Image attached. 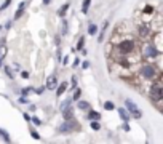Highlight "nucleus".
Masks as SVG:
<instances>
[{
  "instance_id": "obj_1",
  "label": "nucleus",
  "mask_w": 163,
  "mask_h": 144,
  "mask_svg": "<svg viewBox=\"0 0 163 144\" xmlns=\"http://www.w3.org/2000/svg\"><path fill=\"white\" fill-rule=\"evenodd\" d=\"M74 130H80V125L75 122V119L66 120L64 123L59 126V133H70V131H74Z\"/></svg>"
},
{
  "instance_id": "obj_2",
  "label": "nucleus",
  "mask_w": 163,
  "mask_h": 144,
  "mask_svg": "<svg viewBox=\"0 0 163 144\" xmlns=\"http://www.w3.org/2000/svg\"><path fill=\"white\" fill-rule=\"evenodd\" d=\"M125 107H126V110L133 115V117H136V119L141 117V110H139V107L131 101V99H125Z\"/></svg>"
},
{
  "instance_id": "obj_3",
  "label": "nucleus",
  "mask_w": 163,
  "mask_h": 144,
  "mask_svg": "<svg viewBox=\"0 0 163 144\" xmlns=\"http://www.w3.org/2000/svg\"><path fill=\"white\" fill-rule=\"evenodd\" d=\"M150 96H152L155 101H160V99L163 98V88L158 83L152 85V88H150Z\"/></svg>"
},
{
  "instance_id": "obj_4",
  "label": "nucleus",
  "mask_w": 163,
  "mask_h": 144,
  "mask_svg": "<svg viewBox=\"0 0 163 144\" xmlns=\"http://www.w3.org/2000/svg\"><path fill=\"white\" fill-rule=\"evenodd\" d=\"M119 50H120V53H131L133 50H134V43L131 40H125V42H120L119 43Z\"/></svg>"
},
{
  "instance_id": "obj_5",
  "label": "nucleus",
  "mask_w": 163,
  "mask_h": 144,
  "mask_svg": "<svg viewBox=\"0 0 163 144\" xmlns=\"http://www.w3.org/2000/svg\"><path fill=\"white\" fill-rule=\"evenodd\" d=\"M144 56L145 58H155V56H158V50H157L154 45H145L144 47Z\"/></svg>"
},
{
  "instance_id": "obj_6",
  "label": "nucleus",
  "mask_w": 163,
  "mask_h": 144,
  "mask_svg": "<svg viewBox=\"0 0 163 144\" xmlns=\"http://www.w3.org/2000/svg\"><path fill=\"white\" fill-rule=\"evenodd\" d=\"M141 74H142V77H145V79H152V77L155 75V69L152 67V66H144V67L141 69Z\"/></svg>"
},
{
  "instance_id": "obj_7",
  "label": "nucleus",
  "mask_w": 163,
  "mask_h": 144,
  "mask_svg": "<svg viewBox=\"0 0 163 144\" xmlns=\"http://www.w3.org/2000/svg\"><path fill=\"white\" fill-rule=\"evenodd\" d=\"M56 85H58V80H56V75H50L47 79V87L48 90H54Z\"/></svg>"
},
{
  "instance_id": "obj_8",
  "label": "nucleus",
  "mask_w": 163,
  "mask_h": 144,
  "mask_svg": "<svg viewBox=\"0 0 163 144\" xmlns=\"http://www.w3.org/2000/svg\"><path fill=\"white\" fill-rule=\"evenodd\" d=\"M119 110V115H120V119L123 120V122H130V119H131V115H130V112H128L126 109H117Z\"/></svg>"
},
{
  "instance_id": "obj_9",
  "label": "nucleus",
  "mask_w": 163,
  "mask_h": 144,
  "mask_svg": "<svg viewBox=\"0 0 163 144\" xmlns=\"http://www.w3.org/2000/svg\"><path fill=\"white\" fill-rule=\"evenodd\" d=\"M63 115H64V119L66 120H69V119H74V107H64L63 109Z\"/></svg>"
},
{
  "instance_id": "obj_10",
  "label": "nucleus",
  "mask_w": 163,
  "mask_h": 144,
  "mask_svg": "<svg viewBox=\"0 0 163 144\" xmlns=\"http://www.w3.org/2000/svg\"><path fill=\"white\" fill-rule=\"evenodd\" d=\"M24 10H26V3L21 2L19 7H18V10H16V13H15V19H19L21 16H22V13H24Z\"/></svg>"
},
{
  "instance_id": "obj_11",
  "label": "nucleus",
  "mask_w": 163,
  "mask_h": 144,
  "mask_svg": "<svg viewBox=\"0 0 163 144\" xmlns=\"http://www.w3.org/2000/svg\"><path fill=\"white\" fill-rule=\"evenodd\" d=\"M90 5H91V0H83V3H82V13H88V10H90Z\"/></svg>"
},
{
  "instance_id": "obj_12",
  "label": "nucleus",
  "mask_w": 163,
  "mask_h": 144,
  "mask_svg": "<svg viewBox=\"0 0 163 144\" xmlns=\"http://www.w3.org/2000/svg\"><path fill=\"white\" fill-rule=\"evenodd\" d=\"M0 138H2L5 142H10V141H11V136H10L5 130H2V128H0Z\"/></svg>"
},
{
  "instance_id": "obj_13",
  "label": "nucleus",
  "mask_w": 163,
  "mask_h": 144,
  "mask_svg": "<svg viewBox=\"0 0 163 144\" xmlns=\"http://www.w3.org/2000/svg\"><path fill=\"white\" fill-rule=\"evenodd\" d=\"M77 107H78V109H82V110H90V109H91V106H90V103H88V101H80Z\"/></svg>"
},
{
  "instance_id": "obj_14",
  "label": "nucleus",
  "mask_w": 163,
  "mask_h": 144,
  "mask_svg": "<svg viewBox=\"0 0 163 144\" xmlns=\"http://www.w3.org/2000/svg\"><path fill=\"white\" fill-rule=\"evenodd\" d=\"M88 119L90 120H99L101 119V114L99 112H94V110H90V112H88Z\"/></svg>"
},
{
  "instance_id": "obj_15",
  "label": "nucleus",
  "mask_w": 163,
  "mask_h": 144,
  "mask_svg": "<svg viewBox=\"0 0 163 144\" xmlns=\"http://www.w3.org/2000/svg\"><path fill=\"white\" fill-rule=\"evenodd\" d=\"M67 90V83H61L59 87H58V90H56V95H58V96H61V95H63V93Z\"/></svg>"
},
{
  "instance_id": "obj_16",
  "label": "nucleus",
  "mask_w": 163,
  "mask_h": 144,
  "mask_svg": "<svg viewBox=\"0 0 163 144\" xmlns=\"http://www.w3.org/2000/svg\"><path fill=\"white\" fill-rule=\"evenodd\" d=\"M69 7H70L69 3H66V5H63V8H59V10H58V15H59V16H64V15L67 13V10H69Z\"/></svg>"
},
{
  "instance_id": "obj_17",
  "label": "nucleus",
  "mask_w": 163,
  "mask_h": 144,
  "mask_svg": "<svg viewBox=\"0 0 163 144\" xmlns=\"http://www.w3.org/2000/svg\"><path fill=\"white\" fill-rule=\"evenodd\" d=\"M98 32V26L96 24H90V27H88V34L90 35H94Z\"/></svg>"
},
{
  "instance_id": "obj_18",
  "label": "nucleus",
  "mask_w": 163,
  "mask_h": 144,
  "mask_svg": "<svg viewBox=\"0 0 163 144\" xmlns=\"http://www.w3.org/2000/svg\"><path fill=\"white\" fill-rule=\"evenodd\" d=\"M104 109H106V110H114V109H115V104L112 103V101H106V103H104Z\"/></svg>"
},
{
  "instance_id": "obj_19",
  "label": "nucleus",
  "mask_w": 163,
  "mask_h": 144,
  "mask_svg": "<svg viewBox=\"0 0 163 144\" xmlns=\"http://www.w3.org/2000/svg\"><path fill=\"white\" fill-rule=\"evenodd\" d=\"M91 128H93L94 131H98V130L101 128V123H99V120H91Z\"/></svg>"
},
{
  "instance_id": "obj_20",
  "label": "nucleus",
  "mask_w": 163,
  "mask_h": 144,
  "mask_svg": "<svg viewBox=\"0 0 163 144\" xmlns=\"http://www.w3.org/2000/svg\"><path fill=\"white\" fill-rule=\"evenodd\" d=\"M80 95H82V91H80V90H78V88H77V90H75V93H74V95L70 96V98H72V101H77V99L80 98Z\"/></svg>"
},
{
  "instance_id": "obj_21",
  "label": "nucleus",
  "mask_w": 163,
  "mask_h": 144,
  "mask_svg": "<svg viewBox=\"0 0 163 144\" xmlns=\"http://www.w3.org/2000/svg\"><path fill=\"white\" fill-rule=\"evenodd\" d=\"M5 54H7V47L2 43V45H0V58H3Z\"/></svg>"
},
{
  "instance_id": "obj_22",
  "label": "nucleus",
  "mask_w": 163,
  "mask_h": 144,
  "mask_svg": "<svg viewBox=\"0 0 163 144\" xmlns=\"http://www.w3.org/2000/svg\"><path fill=\"white\" fill-rule=\"evenodd\" d=\"M10 3H11V0H5V2L2 3V7H0V11H3V10H7Z\"/></svg>"
},
{
  "instance_id": "obj_23",
  "label": "nucleus",
  "mask_w": 163,
  "mask_h": 144,
  "mask_svg": "<svg viewBox=\"0 0 163 144\" xmlns=\"http://www.w3.org/2000/svg\"><path fill=\"white\" fill-rule=\"evenodd\" d=\"M83 45H85V37H80V40H78V45H77V50H82Z\"/></svg>"
},
{
  "instance_id": "obj_24",
  "label": "nucleus",
  "mask_w": 163,
  "mask_h": 144,
  "mask_svg": "<svg viewBox=\"0 0 163 144\" xmlns=\"http://www.w3.org/2000/svg\"><path fill=\"white\" fill-rule=\"evenodd\" d=\"M70 103H72V98H69V99H66L64 103H61V110H63L64 107H67V106H69Z\"/></svg>"
},
{
  "instance_id": "obj_25",
  "label": "nucleus",
  "mask_w": 163,
  "mask_h": 144,
  "mask_svg": "<svg viewBox=\"0 0 163 144\" xmlns=\"http://www.w3.org/2000/svg\"><path fill=\"white\" fill-rule=\"evenodd\" d=\"M107 26H109V23H104V27H103V32L99 34V42L104 38V32H106V29H107Z\"/></svg>"
},
{
  "instance_id": "obj_26",
  "label": "nucleus",
  "mask_w": 163,
  "mask_h": 144,
  "mask_svg": "<svg viewBox=\"0 0 163 144\" xmlns=\"http://www.w3.org/2000/svg\"><path fill=\"white\" fill-rule=\"evenodd\" d=\"M144 13L149 15V13H154V7H150V5H147V7L144 8Z\"/></svg>"
},
{
  "instance_id": "obj_27",
  "label": "nucleus",
  "mask_w": 163,
  "mask_h": 144,
  "mask_svg": "<svg viewBox=\"0 0 163 144\" xmlns=\"http://www.w3.org/2000/svg\"><path fill=\"white\" fill-rule=\"evenodd\" d=\"M66 34H67V21L63 19V35H66Z\"/></svg>"
},
{
  "instance_id": "obj_28",
  "label": "nucleus",
  "mask_w": 163,
  "mask_h": 144,
  "mask_svg": "<svg viewBox=\"0 0 163 144\" xmlns=\"http://www.w3.org/2000/svg\"><path fill=\"white\" fill-rule=\"evenodd\" d=\"M31 136L34 138V139H40V135H38V133H37L35 130H32V131H31Z\"/></svg>"
},
{
  "instance_id": "obj_29",
  "label": "nucleus",
  "mask_w": 163,
  "mask_h": 144,
  "mask_svg": "<svg viewBox=\"0 0 163 144\" xmlns=\"http://www.w3.org/2000/svg\"><path fill=\"white\" fill-rule=\"evenodd\" d=\"M31 120H32V122H34V123H35V125H42V122H40V119H37V117H32Z\"/></svg>"
},
{
  "instance_id": "obj_30",
  "label": "nucleus",
  "mask_w": 163,
  "mask_h": 144,
  "mask_svg": "<svg viewBox=\"0 0 163 144\" xmlns=\"http://www.w3.org/2000/svg\"><path fill=\"white\" fill-rule=\"evenodd\" d=\"M32 91V88H24L22 90V96H26V95H29V93Z\"/></svg>"
},
{
  "instance_id": "obj_31",
  "label": "nucleus",
  "mask_w": 163,
  "mask_h": 144,
  "mask_svg": "<svg viewBox=\"0 0 163 144\" xmlns=\"http://www.w3.org/2000/svg\"><path fill=\"white\" fill-rule=\"evenodd\" d=\"M72 90H74V88H77V79H75V77H72Z\"/></svg>"
},
{
  "instance_id": "obj_32",
  "label": "nucleus",
  "mask_w": 163,
  "mask_h": 144,
  "mask_svg": "<svg viewBox=\"0 0 163 144\" xmlns=\"http://www.w3.org/2000/svg\"><path fill=\"white\" fill-rule=\"evenodd\" d=\"M5 70H7V75H10V79H13V72H11L10 67H5Z\"/></svg>"
},
{
  "instance_id": "obj_33",
  "label": "nucleus",
  "mask_w": 163,
  "mask_h": 144,
  "mask_svg": "<svg viewBox=\"0 0 163 144\" xmlns=\"http://www.w3.org/2000/svg\"><path fill=\"white\" fill-rule=\"evenodd\" d=\"M82 67H83V69H88V67H90V63H88V61H85V63H82Z\"/></svg>"
},
{
  "instance_id": "obj_34",
  "label": "nucleus",
  "mask_w": 163,
  "mask_h": 144,
  "mask_svg": "<svg viewBox=\"0 0 163 144\" xmlns=\"http://www.w3.org/2000/svg\"><path fill=\"white\" fill-rule=\"evenodd\" d=\"M21 75H22V79H27V77H29V74H27V72H21Z\"/></svg>"
},
{
  "instance_id": "obj_35",
  "label": "nucleus",
  "mask_w": 163,
  "mask_h": 144,
  "mask_svg": "<svg viewBox=\"0 0 163 144\" xmlns=\"http://www.w3.org/2000/svg\"><path fill=\"white\" fill-rule=\"evenodd\" d=\"M18 101H19V103H27V99H26V98H19Z\"/></svg>"
},
{
  "instance_id": "obj_36",
  "label": "nucleus",
  "mask_w": 163,
  "mask_h": 144,
  "mask_svg": "<svg viewBox=\"0 0 163 144\" xmlns=\"http://www.w3.org/2000/svg\"><path fill=\"white\" fill-rule=\"evenodd\" d=\"M51 3V0H43V5H50Z\"/></svg>"
},
{
  "instance_id": "obj_37",
  "label": "nucleus",
  "mask_w": 163,
  "mask_h": 144,
  "mask_svg": "<svg viewBox=\"0 0 163 144\" xmlns=\"http://www.w3.org/2000/svg\"><path fill=\"white\" fill-rule=\"evenodd\" d=\"M0 66H2V58H0Z\"/></svg>"
},
{
  "instance_id": "obj_38",
  "label": "nucleus",
  "mask_w": 163,
  "mask_h": 144,
  "mask_svg": "<svg viewBox=\"0 0 163 144\" xmlns=\"http://www.w3.org/2000/svg\"><path fill=\"white\" fill-rule=\"evenodd\" d=\"M0 29H2V27H0Z\"/></svg>"
}]
</instances>
